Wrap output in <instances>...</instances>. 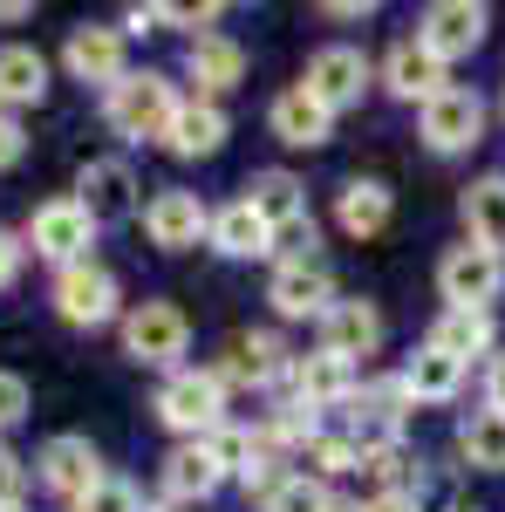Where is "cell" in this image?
Instances as JSON below:
<instances>
[{"label": "cell", "instance_id": "obj_1", "mask_svg": "<svg viewBox=\"0 0 505 512\" xmlns=\"http://www.w3.org/2000/svg\"><path fill=\"white\" fill-rule=\"evenodd\" d=\"M103 117H110V130L117 137H130V144H164L171 137V123H178V89L164 76H123L117 89H110V103H103Z\"/></svg>", "mask_w": 505, "mask_h": 512}, {"label": "cell", "instance_id": "obj_2", "mask_svg": "<svg viewBox=\"0 0 505 512\" xmlns=\"http://www.w3.org/2000/svg\"><path fill=\"white\" fill-rule=\"evenodd\" d=\"M157 417H164V431L178 437H212L226 424V383H219V369H171L164 376V390H157Z\"/></svg>", "mask_w": 505, "mask_h": 512}, {"label": "cell", "instance_id": "obj_3", "mask_svg": "<svg viewBox=\"0 0 505 512\" xmlns=\"http://www.w3.org/2000/svg\"><path fill=\"white\" fill-rule=\"evenodd\" d=\"M437 287H444V301L451 308H478V315H492V301L505 294V253L492 246H451L444 253V267H437Z\"/></svg>", "mask_w": 505, "mask_h": 512}, {"label": "cell", "instance_id": "obj_4", "mask_svg": "<svg viewBox=\"0 0 505 512\" xmlns=\"http://www.w3.org/2000/svg\"><path fill=\"white\" fill-rule=\"evenodd\" d=\"M117 308H123V294L103 260H76V267L55 274V315L69 328H103V321H117Z\"/></svg>", "mask_w": 505, "mask_h": 512}, {"label": "cell", "instance_id": "obj_5", "mask_svg": "<svg viewBox=\"0 0 505 512\" xmlns=\"http://www.w3.org/2000/svg\"><path fill=\"white\" fill-rule=\"evenodd\" d=\"M123 349L137 362H151V369H178V355L192 349V321L171 301H144V308L123 315Z\"/></svg>", "mask_w": 505, "mask_h": 512}, {"label": "cell", "instance_id": "obj_6", "mask_svg": "<svg viewBox=\"0 0 505 512\" xmlns=\"http://www.w3.org/2000/svg\"><path fill=\"white\" fill-rule=\"evenodd\" d=\"M89 239H96V219L82 212L76 198H48V205H35V219H28V246H35L41 260H55V267L89 260Z\"/></svg>", "mask_w": 505, "mask_h": 512}, {"label": "cell", "instance_id": "obj_7", "mask_svg": "<svg viewBox=\"0 0 505 512\" xmlns=\"http://www.w3.org/2000/svg\"><path fill=\"white\" fill-rule=\"evenodd\" d=\"M301 89H308V96L321 103V110H328V117H335V110H355V103H362V89H369V55L335 41V48H321V55L308 62Z\"/></svg>", "mask_w": 505, "mask_h": 512}, {"label": "cell", "instance_id": "obj_8", "mask_svg": "<svg viewBox=\"0 0 505 512\" xmlns=\"http://www.w3.org/2000/svg\"><path fill=\"white\" fill-rule=\"evenodd\" d=\"M35 478L55 492V499H69L76 506L82 492H96L103 485V458H96V444L89 437H48L35 458Z\"/></svg>", "mask_w": 505, "mask_h": 512}, {"label": "cell", "instance_id": "obj_9", "mask_svg": "<svg viewBox=\"0 0 505 512\" xmlns=\"http://www.w3.org/2000/svg\"><path fill=\"white\" fill-rule=\"evenodd\" d=\"M485 28H492V14L478 0H437L424 14V28H417V41H424L437 62H465V55H478Z\"/></svg>", "mask_w": 505, "mask_h": 512}, {"label": "cell", "instance_id": "obj_10", "mask_svg": "<svg viewBox=\"0 0 505 512\" xmlns=\"http://www.w3.org/2000/svg\"><path fill=\"white\" fill-rule=\"evenodd\" d=\"M267 301H273V315H287V321H308V315L321 321L335 308V274H328L321 260H280Z\"/></svg>", "mask_w": 505, "mask_h": 512}, {"label": "cell", "instance_id": "obj_11", "mask_svg": "<svg viewBox=\"0 0 505 512\" xmlns=\"http://www.w3.org/2000/svg\"><path fill=\"white\" fill-rule=\"evenodd\" d=\"M76 205L96 219V226H117V219H130L137 212V171L123 158H96V164H82V178H76Z\"/></svg>", "mask_w": 505, "mask_h": 512}, {"label": "cell", "instance_id": "obj_12", "mask_svg": "<svg viewBox=\"0 0 505 512\" xmlns=\"http://www.w3.org/2000/svg\"><path fill=\"white\" fill-rule=\"evenodd\" d=\"M144 233H151V246H164V253H185V246H198V239L212 233V212H205V198L198 192H157L151 205H144Z\"/></svg>", "mask_w": 505, "mask_h": 512}, {"label": "cell", "instance_id": "obj_13", "mask_svg": "<svg viewBox=\"0 0 505 512\" xmlns=\"http://www.w3.org/2000/svg\"><path fill=\"white\" fill-rule=\"evenodd\" d=\"M485 137V103L471 96V89H444L437 103H424V144L430 151H471Z\"/></svg>", "mask_w": 505, "mask_h": 512}, {"label": "cell", "instance_id": "obj_14", "mask_svg": "<svg viewBox=\"0 0 505 512\" xmlns=\"http://www.w3.org/2000/svg\"><path fill=\"white\" fill-rule=\"evenodd\" d=\"M287 376V342L273 328H246L226 342V362H219V383H246V390H267Z\"/></svg>", "mask_w": 505, "mask_h": 512}, {"label": "cell", "instance_id": "obj_15", "mask_svg": "<svg viewBox=\"0 0 505 512\" xmlns=\"http://www.w3.org/2000/svg\"><path fill=\"white\" fill-rule=\"evenodd\" d=\"M355 424H362V444L355 451H376V444H403V424H410V390H403V376H383V383H362L355 390Z\"/></svg>", "mask_w": 505, "mask_h": 512}, {"label": "cell", "instance_id": "obj_16", "mask_svg": "<svg viewBox=\"0 0 505 512\" xmlns=\"http://www.w3.org/2000/svg\"><path fill=\"white\" fill-rule=\"evenodd\" d=\"M383 342V315L369 308V301H335L328 315H321V349L335 355V362H362V355H376Z\"/></svg>", "mask_w": 505, "mask_h": 512}, {"label": "cell", "instance_id": "obj_17", "mask_svg": "<svg viewBox=\"0 0 505 512\" xmlns=\"http://www.w3.org/2000/svg\"><path fill=\"white\" fill-rule=\"evenodd\" d=\"M62 62H69V76L76 82H103V89H117L130 69H123V28H76L69 48H62Z\"/></svg>", "mask_w": 505, "mask_h": 512}, {"label": "cell", "instance_id": "obj_18", "mask_svg": "<svg viewBox=\"0 0 505 512\" xmlns=\"http://www.w3.org/2000/svg\"><path fill=\"white\" fill-rule=\"evenodd\" d=\"M383 82H389V96H403V103H437L451 89L444 82V62L430 55L424 41H396L389 62H383Z\"/></svg>", "mask_w": 505, "mask_h": 512}, {"label": "cell", "instance_id": "obj_19", "mask_svg": "<svg viewBox=\"0 0 505 512\" xmlns=\"http://www.w3.org/2000/svg\"><path fill=\"white\" fill-rule=\"evenodd\" d=\"M267 123H273V137H280L287 151H314V144H328V123H335V117H328L308 89L294 82V89H280V96H273Z\"/></svg>", "mask_w": 505, "mask_h": 512}, {"label": "cell", "instance_id": "obj_20", "mask_svg": "<svg viewBox=\"0 0 505 512\" xmlns=\"http://www.w3.org/2000/svg\"><path fill=\"white\" fill-rule=\"evenodd\" d=\"M205 239H212L226 260H267V253H273V226L253 212V205H246V198L219 205V212H212V233H205Z\"/></svg>", "mask_w": 505, "mask_h": 512}, {"label": "cell", "instance_id": "obj_21", "mask_svg": "<svg viewBox=\"0 0 505 512\" xmlns=\"http://www.w3.org/2000/svg\"><path fill=\"white\" fill-rule=\"evenodd\" d=\"M185 69H192V82L205 89V103L219 96V89H239V76H246V48H239L233 35H192V55H185Z\"/></svg>", "mask_w": 505, "mask_h": 512}, {"label": "cell", "instance_id": "obj_22", "mask_svg": "<svg viewBox=\"0 0 505 512\" xmlns=\"http://www.w3.org/2000/svg\"><path fill=\"white\" fill-rule=\"evenodd\" d=\"M355 396V369L349 362H335L328 349H314L294 362V403H308V410H335V403H349Z\"/></svg>", "mask_w": 505, "mask_h": 512}, {"label": "cell", "instance_id": "obj_23", "mask_svg": "<svg viewBox=\"0 0 505 512\" xmlns=\"http://www.w3.org/2000/svg\"><path fill=\"white\" fill-rule=\"evenodd\" d=\"M246 205L267 219L273 233H287V226H301V219H308V192H301V178H294V171H260V178L246 185Z\"/></svg>", "mask_w": 505, "mask_h": 512}, {"label": "cell", "instance_id": "obj_24", "mask_svg": "<svg viewBox=\"0 0 505 512\" xmlns=\"http://www.w3.org/2000/svg\"><path fill=\"white\" fill-rule=\"evenodd\" d=\"M403 390H410V403H451V396L465 390V362H451L444 349H417L410 362H403Z\"/></svg>", "mask_w": 505, "mask_h": 512}, {"label": "cell", "instance_id": "obj_25", "mask_svg": "<svg viewBox=\"0 0 505 512\" xmlns=\"http://www.w3.org/2000/svg\"><path fill=\"white\" fill-rule=\"evenodd\" d=\"M226 144V110L219 103H178V123H171V137H164V151H178V158H212Z\"/></svg>", "mask_w": 505, "mask_h": 512}, {"label": "cell", "instance_id": "obj_26", "mask_svg": "<svg viewBox=\"0 0 505 512\" xmlns=\"http://www.w3.org/2000/svg\"><path fill=\"white\" fill-rule=\"evenodd\" d=\"M389 212H396V198H389V185H376V178H349V185H342V205H335L342 233H355V239H376L389 226Z\"/></svg>", "mask_w": 505, "mask_h": 512}, {"label": "cell", "instance_id": "obj_27", "mask_svg": "<svg viewBox=\"0 0 505 512\" xmlns=\"http://www.w3.org/2000/svg\"><path fill=\"white\" fill-rule=\"evenodd\" d=\"M41 96H48V62L28 41L0 48V110H21V103H41Z\"/></svg>", "mask_w": 505, "mask_h": 512}, {"label": "cell", "instance_id": "obj_28", "mask_svg": "<svg viewBox=\"0 0 505 512\" xmlns=\"http://www.w3.org/2000/svg\"><path fill=\"white\" fill-rule=\"evenodd\" d=\"M212 492H219V465L205 458V444H178V451L164 458V499L198 506V499H212Z\"/></svg>", "mask_w": 505, "mask_h": 512}, {"label": "cell", "instance_id": "obj_29", "mask_svg": "<svg viewBox=\"0 0 505 512\" xmlns=\"http://www.w3.org/2000/svg\"><path fill=\"white\" fill-rule=\"evenodd\" d=\"M430 349H444L451 362L485 355V349H492V315H478V308H444L437 328H430Z\"/></svg>", "mask_w": 505, "mask_h": 512}, {"label": "cell", "instance_id": "obj_30", "mask_svg": "<svg viewBox=\"0 0 505 512\" xmlns=\"http://www.w3.org/2000/svg\"><path fill=\"white\" fill-rule=\"evenodd\" d=\"M465 233H471V246L505 253V178H478L465 192Z\"/></svg>", "mask_w": 505, "mask_h": 512}, {"label": "cell", "instance_id": "obj_31", "mask_svg": "<svg viewBox=\"0 0 505 512\" xmlns=\"http://www.w3.org/2000/svg\"><path fill=\"white\" fill-rule=\"evenodd\" d=\"M458 451L478 472H505V417L499 410H471L465 424H458Z\"/></svg>", "mask_w": 505, "mask_h": 512}, {"label": "cell", "instance_id": "obj_32", "mask_svg": "<svg viewBox=\"0 0 505 512\" xmlns=\"http://www.w3.org/2000/svg\"><path fill=\"white\" fill-rule=\"evenodd\" d=\"M362 472L376 478L383 492H410V499H417V485H424V465H417L403 444H376V451H362Z\"/></svg>", "mask_w": 505, "mask_h": 512}, {"label": "cell", "instance_id": "obj_33", "mask_svg": "<svg viewBox=\"0 0 505 512\" xmlns=\"http://www.w3.org/2000/svg\"><path fill=\"white\" fill-rule=\"evenodd\" d=\"M301 465H308V478H335V472H362V451H355L349 437H321L314 431L308 444H301Z\"/></svg>", "mask_w": 505, "mask_h": 512}, {"label": "cell", "instance_id": "obj_34", "mask_svg": "<svg viewBox=\"0 0 505 512\" xmlns=\"http://www.w3.org/2000/svg\"><path fill=\"white\" fill-rule=\"evenodd\" d=\"M328 499H335V492H328L321 478L287 472V478H280V485L267 492V512H328Z\"/></svg>", "mask_w": 505, "mask_h": 512}, {"label": "cell", "instance_id": "obj_35", "mask_svg": "<svg viewBox=\"0 0 505 512\" xmlns=\"http://www.w3.org/2000/svg\"><path fill=\"white\" fill-rule=\"evenodd\" d=\"M198 444H205V458L219 465V478H226V472H246V465H253V431H239V424H219L212 437H198Z\"/></svg>", "mask_w": 505, "mask_h": 512}, {"label": "cell", "instance_id": "obj_36", "mask_svg": "<svg viewBox=\"0 0 505 512\" xmlns=\"http://www.w3.org/2000/svg\"><path fill=\"white\" fill-rule=\"evenodd\" d=\"M69 512H144V499H137V485H123V478H103L96 492H82Z\"/></svg>", "mask_w": 505, "mask_h": 512}, {"label": "cell", "instance_id": "obj_37", "mask_svg": "<svg viewBox=\"0 0 505 512\" xmlns=\"http://www.w3.org/2000/svg\"><path fill=\"white\" fill-rule=\"evenodd\" d=\"M21 417H28V383L14 369H0V431H14Z\"/></svg>", "mask_w": 505, "mask_h": 512}, {"label": "cell", "instance_id": "obj_38", "mask_svg": "<svg viewBox=\"0 0 505 512\" xmlns=\"http://www.w3.org/2000/svg\"><path fill=\"white\" fill-rule=\"evenodd\" d=\"M21 151H28V137H21V123H14L7 110H0V171H7V164H21Z\"/></svg>", "mask_w": 505, "mask_h": 512}, {"label": "cell", "instance_id": "obj_39", "mask_svg": "<svg viewBox=\"0 0 505 512\" xmlns=\"http://www.w3.org/2000/svg\"><path fill=\"white\" fill-rule=\"evenodd\" d=\"M21 253H28V239L0 233V287H14V280H21Z\"/></svg>", "mask_w": 505, "mask_h": 512}, {"label": "cell", "instance_id": "obj_40", "mask_svg": "<svg viewBox=\"0 0 505 512\" xmlns=\"http://www.w3.org/2000/svg\"><path fill=\"white\" fill-rule=\"evenodd\" d=\"M0 506H21V465L7 444H0Z\"/></svg>", "mask_w": 505, "mask_h": 512}, {"label": "cell", "instance_id": "obj_41", "mask_svg": "<svg viewBox=\"0 0 505 512\" xmlns=\"http://www.w3.org/2000/svg\"><path fill=\"white\" fill-rule=\"evenodd\" d=\"M485 410L505 417V355H492V369H485Z\"/></svg>", "mask_w": 505, "mask_h": 512}, {"label": "cell", "instance_id": "obj_42", "mask_svg": "<svg viewBox=\"0 0 505 512\" xmlns=\"http://www.w3.org/2000/svg\"><path fill=\"white\" fill-rule=\"evenodd\" d=\"M362 512H417V499H410V492H376Z\"/></svg>", "mask_w": 505, "mask_h": 512}, {"label": "cell", "instance_id": "obj_43", "mask_svg": "<svg viewBox=\"0 0 505 512\" xmlns=\"http://www.w3.org/2000/svg\"><path fill=\"white\" fill-rule=\"evenodd\" d=\"M0 21H28V7L21 0H0Z\"/></svg>", "mask_w": 505, "mask_h": 512}, {"label": "cell", "instance_id": "obj_44", "mask_svg": "<svg viewBox=\"0 0 505 512\" xmlns=\"http://www.w3.org/2000/svg\"><path fill=\"white\" fill-rule=\"evenodd\" d=\"M328 512H362V506H355V499H328Z\"/></svg>", "mask_w": 505, "mask_h": 512}, {"label": "cell", "instance_id": "obj_45", "mask_svg": "<svg viewBox=\"0 0 505 512\" xmlns=\"http://www.w3.org/2000/svg\"><path fill=\"white\" fill-rule=\"evenodd\" d=\"M0 512H21V506H0Z\"/></svg>", "mask_w": 505, "mask_h": 512}]
</instances>
